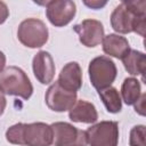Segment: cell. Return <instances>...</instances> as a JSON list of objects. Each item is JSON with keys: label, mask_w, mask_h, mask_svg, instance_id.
I'll use <instances>...</instances> for the list:
<instances>
[{"label": "cell", "mask_w": 146, "mask_h": 146, "mask_svg": "<svg viewBox=\"0 0 146 146\" xmlns=\"http://www.w3.org/2000/svg\"><path fill=\"white\" fill-rule=\"evenodd\" d=\"M111 26L121 34L136 32L144 36L146 29V2L144 0L122 1L111 14Z\"/></svg>", "instance_id": "6da1fadb"}, {"label": "cell", "mask_w": 146, "mask_h": 146, "mask_svg": "<svg viewBox=\"0 0 146 146\" xmlns=\"http://www.w3.org/2000/svg\"><path fill=\"white\" fill-rule=\"evenodd\" d=\"M8 143L19 146H51L54 133L50 124L44 122L16 123L6 131Z\"/></svg>", "instance_id": "7a4b0ae2"}, {"label": "cell", "mask_w": 146, "mask_h": 146, "mask_svg": "<svg viewBox=\"0 0 146 146\" xmlns=\"http://www.w3.org/2000/svg\"><path fill=\"white\" fill-rule=\"evenodd\" d=\"M0 90L5 95L17 96L27 100L33 94V86L27 74L18 66H8L0 73Z\"/></svg>", "instance_id": "3957f363"}, {"label": "cell", "mask_w": 146, "mask_h": 146, "mask_svg": "<svg viewBox=\"0 0 146 146\" xmlns=\"http://www.w3.org/2000/svg\"><path fill=\"white\" fill-rule=\"evenodd\" d=\"M88 73L92 87L99 91L112 86L117 75V68L110 57L98 56L90 60Z\"/></svg>", "instance_id": "277c9868"}, {"label": "cell", "mask_w": 146, "mask_h": 146, "mask_svg": "<svg viewBox=\"0 0 146 146\" xmlns=\"http://www.w3.org/2000/svg\"><path fill=\"white\" fill-rule=\"evenodd\" d=\"M19 42L31 49L44 46L49 38V31L46 24L39 18H26L17 29Z\"/></svg>", "instance_id": "5b68a950"}, {"label": "cell", "mask_w": 146, "mask_h": 146, "mask_svg": "<svg viewBox=\"0 0 146 146\" xmlns=\"http://www.w3.org/2000/svg\"><path fill=\"white\" fill-rule=\"evenodd\" d=\"M90 146H117L119 124L115 121H100L86 131Z\"/></svg>", "instance_id": "8992f818"}, {"label": "cell", "mask_w": 146, "mask_h": 146, "mask_svg": "<svg viewBox=\"0 0 146 146\" xmlns=\"http://www.w3.org/2000/svg\"><path fill=\"white\" fill-rule=\"evenodd\" d=\"M51 125L55 146H87V135L84 130L78 129L68 122H54Z\"/></svg>", "instance_id": "52a82bcc"}, {"label": "cell", "mask_w": 146, "mask_h": 146, "mask_svg": "<svg viewBox=\"0 0 146 146\" xmlns=\"http://www.w3.org/2000/svg\"><path fill=\"white\" fill-rule=\"evenodd\" d=\"M76 14V5L71 0H51L46 2V16L51 25L63 27L72 22Z\"/></svg>", "instance_id": "ba28073f"}, {"label": "cell", "mask_w": 146, "mask_h": 146, "mask_svg": "<svg viewBox=\"0 0 146 146\" xmlns=\"http://www.w3.org/2000/svg\"><path fill=\"white\" fill-rule=\"evenodd\" d=\"M76 98V92L65 90L59 86L57 81L49 86L44 95V100L48 108L58 113L68 111L78 100Z\"/></svg>", "instance_id": "9c48e42d"}, {"label": "cell", "mask_w": 146, "mask_h": 146, "mask_svg": "<svg viewBox=\"0 0 146 146\" xmlns=\"http://www.w3.org/2000/svg\"><path fill=\"white\" fill-rule=\"evenodd\" d=\"M74 32L79 36V41L87 48L98 46L104 38V26L97 19H84L80 24L73 26Z\"/></svg>", "instance_id": "30bf717a"}, {"label": "cell", "mask_w": 146, "mask_h": 146, "mask_svg": "<svg viewBox=\"0 0 146 146\" xmlns=\"http://www.w3.org/2000/svg\"><path fill=\"white\" fill-rule=\"evenodd\" d=\"M32 70L35 79L41 84H49L55 76V63L46 50L38 51L32 59Z\"/></svg>", "instance_id": "8fae6325"}, {"label": "cell", "mask_w": 146, "mask_h": 146, "mask_svg": "<svg viewBox=\"0 0 146 146\" xmlns=\"http://www.w3.org/2000/svg\"><path fill=\"white\" fill-rule=\"evenodd\" d=\"M57 82L62 88L76 92L82 87V70L78 62H70L60 70Z\"/></svg>", "instance_id": "7c38bea8"}, {"label": "cell", "mask_w": 146, "mask_h": 146, "mask_svg": "<svg viewBox=\"0 0 146 146\" xmlns=\"http://www.w3.org/2000/svg\"><path fill=\"white\" fill-rule=\"evenodd\" d=\"M68 117L76 123L91 124L98 120V112L95 105L87 100H76L74 105L68 110Z\"/></svg>", "instance_id": "4fadbf2b"}, {"label": "cell", "mask_w": 146, "mask_h": 146, "mask_svg": "<svg viewBox=\"0 0 146 146\" xmlns=\"http://www.w3.org/2000/svg\"><path fill=\"white\" fill-rule=\"evenodd\" d=\"M102 43H103V51L106 55L119 59H122L131 49L128 40L124 36L115 33H110L107 35H104Z\"/></svg>", "instance_id": "5bb4252c"}, {"label": "cell", "mask_w": 146, "mask_h": 146, "mask_svg": "<svg viewBox=\"0 0 146 146\" xmlns=\"http://www.w3.org/2000/svg\"><path fill=\"white\" fill-rule=\"evenodd\" d=\"M125 71L131 75H144L146 68V56L144 52L130 49V51L121 59Z\"/></svg>", "instance_id": "9a60e30c"}, {"label": "cell", "mask_w": 146, "mask_h": 146, "mask_svg": "<svg viewBox=\"0 0 146 146\" xmlns=\"http://www.w3.org/2000/svg\"><path fill=\"white\" fill-rule=\"evenodd\" d=\"M98 95L108 113H119L122 110V99L120 92L114 87H108L98 91Z\"/></svg>", "instance_id": "2e32d148"}, {"label": "cell", "mask_w": 146, "mask_h": 146, "mask_svg": "<svg viewBox=\"0 0 146 146\" xmlns=\"http://www.w3.org/2000/svg\"><path fill=\"white\" fill-rule=\"evenodd\" d=\"M122 100L127 105H135L141 95L140 82L136 78H127L121 86Z\"/></svg>", "instance_id": "e0dca14e"}, {"label": "cell", "mask_w": 146, "mask_h": 146, "mask_svg": "<svg viewBox=\"0 0 146 146\" xmlns=\"http://www.w3.org/2000/svg\"><path fill=\"white\" fill-rule=\"evenodd\" d=\"M145 133H146V128L144 124H138L132 127V129L130 130V137H129L130 146H146Z\"/></svg>", "instance_id": "ac0fdd59"}, {"label": "cell", "mask_w": 146, "mask_h": 146, "mask_svg": "<svg viewBox=\"0 0 146 146\" xmlns=\"http://www.w3.org/2000/svg\"><path fill=\"white\" fill-rule=\"evenodd\" d=\"M145 99H146V94H141L139 99L135 104V111L140 115H145Z\"/></svg>", "instance_id": "d6986e66"}, {"label": "cell", "mask_w": 146, "mask_h": 146, "mask_svg": "<svg viewBox=\"0 0 146 146\" xmlns=\"http://www.w3.org/2000/svg\"><path fill=\"white\" fill-rule=\"evenodd\" d=\"M9 17V9H8V6L3 2V1H0V25L3 24L7 18Z\"/></svg>", "instance_id": "ffe728a7"}, {"label": "cell", "mask_w": 146, "mask_h": 146, "mask_svg": "<svg viewBox=\"0 0 146 146\" xmlns=\"http://www.w3.org/2000/svg\"><path fill=\"white\" fill-rule=\"evenodd\" d=\"M86 6H88L91 9H100L103 8L107 2L106 1H99V0H92V1H83Z\"/></svg>", "instance_id": "44dd1931"}, {"label": "cell", "mask_w": 146, "mask_h": 146, "mask_svg": "<svg viewBox=\"0 0 146 146\" xmlns=\"http://www.w3.org/2000/svg\"><path fill=\"white\" fill-rule=\"evenodd\" d=\"M6 105H7V100L5 97V94L0 90V116L3 114L5 110H6Z\"/></svg>", "instance_id": "7402d4cb"}, {"label": "cell", "mask_w": 146, "mask_h": 146, "mask_svg": "<svg viewBox=\"0 0 146 146\" xmlns=\"http://www.w3.org/2000/svg\"><path fill=\"white\" fill-rule=\"evenodd\" d=\"M6 66V55L0 50V73L5 70Z\"/></svg>", "instance_id": "603a6c76"}]
</instances>
